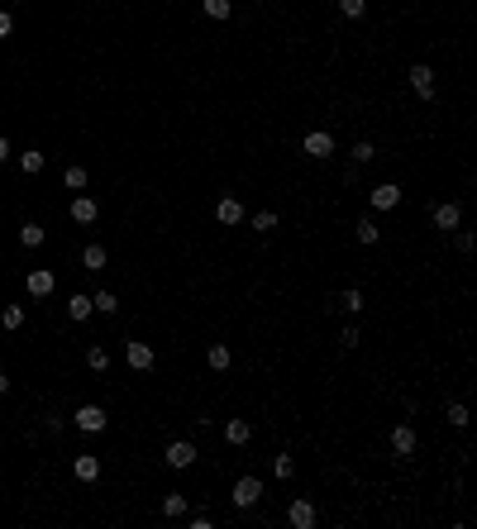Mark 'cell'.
I'll return each mask as SVG.
<instances>
[{
	"mask_svg": "<svg viewBox=\"0 0 477 529\" xmlns=\"http://www.w3.org/2000/svg\"><path fill=\"white\" fill-rule=\"evenodd\" d=\"M162 463H167V468H177V472H182V468H191V463H196V444H191V439H172V444H167V453H162Z\"/></svg>",
	"mask_w": 477,
	"mask_h": 529,
	"instance_id": "cell-1",
	"label": "cell"
},
{
	"mask_svg": "<svg viewBox=\"0 0 477 529\" xmlns=\"http://www.w3.org/2000/svg\"><path fill=\"white\" fill-rule=\"evenodd\" d=\"M301 153H306V158H329V153H334V133L311 129L306 138H301Z\"/></svg>",
	"mask_w": 477,
	"mask_h": 529,
	"instance_id": "cell-2",
	"label": "cell"
},
{
	"mask_svg": "<svg viewBox=\"0 0 477 529\" xmlns=\"http://www.w3.org/2000/svg\"><path fill=\"white\" fill-rule=\"evenodd\" d=\"M258 501H263V481H258V477H239L234 481V505L248 510V505H258Z\"/></svg>",
	"mask_w": 477,
	"mask_h": 529,
	"instance_id": "cell-3",
	"label": "cell"
},
{
	"mask_svg": "<svg viewBox=\"0 0 477 529\" xmlns=\"http://www.w3.org/2000/svg\"><path fill=\"white\" fill-rule=\"evenodd\" d=\"M124 358H129V368L134 372H153V363H158V353H153V344H124Z\"/></svg>",
	"mask_w": 477,
	"mask_h": 529,
	"instance_id": "cell-4",
	"label": "cell"
},
{
	"mask_svg": "<svg viewBox=\"0 0 477 529\" xmlns=\"http://www.w3.org/2000/svg\"><path fill=\"white\" fill-rule=\"evenodd\" d=\"M72 420H77V429L81 434H101V429H106V410H101V405H81L77 415H72Z\"/></svg>",
	"mask_w": 477,
	"mask_h": 529,
	"instance_id": "cell-5",
	"label": "cell"
},
{
	"mask_svg": "<svg viewBox=\"0 0 477 529\" xmlns=\"http://www.w3.org/2000/svg\"><path fill=\"white\" fill-rule=\"evenodd\" d=\"M287 520H292V529H311L315 525V505L306 501V496H296V501L287 505Z\"/></svg>",
	"mask_w": 477,
	"mask_h": 529,
	"instance_id": "cell-6",
	"label": "cell"
},
{
	"mask_svg": "<svg viewBox=\"0 0 477 529\" xmlns=\"http://www.w3.org/2000/svg\"><path fill=\"white\" fill-rule=\"evenodd\" d=\"M397 205H401V186L397 182L372 186V210H397Z\"/></svg>",
	"mask_w": 477,
	"mask_h": 529,
	"instance_id": "cell-7",
	"label": "cell"
},
{
	"mask_svg": "<svg viewBox=\"0 0 477 529\" xmlns=\"http://www.w3.org/2000/svg\"><path fill=\"white\" fill-rule=\"evenodd\" d=\"M411 91H415L420 101H429V96H434V72H429L425 62H415V67H411Z\"/></svg>",
	"mask_w": 477,
	"mask_h": 529,
	"instance_id": "cell-8",
	"label": "cell"
},
{
	"mask_svg": "<svg viewBox=\"0 0 477 529\" xmlns=\"http://www.w3.org/2000/svg\"><path fill=\"white\" fill-rule=\"evenodd\" d=\"M458 219H463V210H458L453 201H439V205H434V229L449 234V229H458Z\"/></svg>",
	"mask_w": 477,
	"mask_h": 529,
	"instance_id": "cell-9",
	"label": "cell"
},
{
	"mask_svg": "<svg viewBox=\"0 0 477 529\" xmlns=\"http://www.w3.org/2000/svg\"><path fill=\"white\" fill-rule=\"evenodd\" d=\"M29 296H34V300L53 296V272H48V267H34V272H29Z\"/></svg>",
	"mask_w": 477,
	"mask_h": 529,
	"instance_id": "cell-10",
	"label": "cell"
},
{
	"mask_svg": "<svg viewBox=\"0 0 477 529\" xmlns=\"http://www.w3.org/2000/svg\"><path fill=\"white\" fill-rule=\"evenodd\" d=\"M392 449H397V458H411L415 453V429L411 424H397L392 429Z\"/></svg>",
	"mask_w": 477,
	"mask_h": 529,
	"instance_id": "cell-11",
	"label": "cell"
},
{
	"mask_svg": "<svg viewBox=\"0 0 477 529\" xmlns=\"http://www.w3.org/2000/svg\"><path fill=\"white\" fill-rule=\"evenodd\" d=\"M72 472H77L81 481H96V477H101V458H96V453H77Z\"/></svg>",
	"mask_w": 477,
	"mask_h": 529,
	"instance_id": "cell-12",
	"label": "cell"
},
{
	"mask_svg": "<svg viewBox=\"0 0 477 529\" xmlns=\"http://www.w3.org/2000/svg\"><path fill=\"white\" fill-rule=\"evenodd\" d=\"M215 219H220V224H243V205H239L234 196H225V201L215 205Z\"/></svg>",
	"mask_w": 477,
	"mask_h": 529,
	"instance_id": "cell-13",
	"label": "cell"
},
{
	"mask_svg": "<svg viewBox=\"0 0 477 529\" xmlns=\"http://www.w3.org/2000/svg\"><path fill=\"white\" fill-rule=\"evenodd\" d=\"M67 315H72V319H91V315H96V305H91V296L72 291V296H67Z\"/></svg>",
	"mask_w": 477,
	"mask_h": 529,
	"instance_id": "cell-14",
	"label": "cell"
},
{
	"mask_svg": "<svg viewBox=\"0 0 477 529\" xmlns=\"http://www.w3.org/2000/svg\"><path fill=\"white\" fill-rule=\"evenodd\" d=\"M96 215H101V205H96L91 196H77V201H72V219H77V224H91Z\"/></svg>",
	"mask_w": 477,
	"mask_h": 529,
	"instance_id": "cell-15",
	"label": "cell"
},
{
	"mask_svg": "<svg viewBox=\"0 0 477 529\" xmlns=\"http://www.w3.org/2000/svg\"><path fill=\"white\" fill-rule=\"evenodd\" d=\"M81 267H86V272H101V267H106V243H86Z\"/></svg>",
	"mask_w": 477,
	"mask_h": 529,
	"instance_id": "cell-16",
	"label": "cell"
},
{
	"mask_svg": "<svg viewBox=\"0 0 477 529\" xmlns=\"http://www.w3.org/2000/svg\"><path fill=\"white\" fill-rule=\"evenodd\" d=\"M334 305H339L344 315H358V310H363V291H358V287H348V291H339V300H334Z\"/></svg>",
	"mask_w": 477,
	"mask_h": 529,
	"instance_id": "cell-17",
	"label": "cell"
},
{
	"mask_svg": "<svg viewBox=\"0 0 477 529\" xmlns=\"http://www.w3.org/2000/svg\"><path fill=\"white\" fill-rule=\"evenodd\" d=\"M248 434H253V424H248V420H229V424H225V439H229L234 449H239V444H248Z\"/></svg>",
	"mask_w": 477,
	"mask_h": 529,
	"instance_id": "cell-18",
	"label": "cell"
},
{
	"mask_svg": "<svg viewBox=\"0 0 477 529\" xmlns=\"http://www.w3.org/2000/svg\"><path fill=\"white\" fill-rule=\"evenodd\" d=\"M86 368H91V372H110V348L91 344V348H86Z\"/></svg>",
	"mask_w": 477,
	"mask_h": 529,
	"instance_id": "cell-19",
	"label": "cell"
},
{
	"mask_svg": "<svg viewBox=\"0 0 477 529\" xmlns=\"http://www.w3.org/2000/svg\"><path fill=\"white\" fill-rule=\"evenodd\" d=\"M162 515H167V520H182V515H186V496H182V491L162 496Z\"/></svg>",
	"mask_w": 477,
	"mask_h": 529,
	"instance_id": "cell-20",
	"label": "cell"
},
{
	"mask_svg": "<svg viewBox=\"0 0 477 529\" xmlns=\"http://www.w3.org/2000/svg\"><path fill=\"white\" fill-rule=\"evenodd\" d=\"M20 172H24V177H38V172H43V153H38V148L20 153Z\"/></svg>",
	"mask_w": 477,
	"mask_h": 529,
	"instance_id": "cell-21",
	"label": "cell"
},
{
	"mask_svg": "<svg viewBox=\"0 0 477 529\" xmlns=\"http://www.w3.org/2000/svg\"><path fill=\"white\" fill-rule=\"evenodd\" d=\"M229 358H234V353H229V344H211V353H206V363H211L215 372L229 368Z\"/></svg>",
	"mask_w": 477,
	"mask_h": 529,
	"instance_id": "cell-22",
	"label": "cell"
},
{
	"mask_svg": "<svg viewBox=\"0 0 477 529\" xmlns=\"http://www.w3.org/2000/svg\"><path fill=\"white\" fill-rule=\"evenodd\" d=\"M377 238H382V229H377V219H372V215H363V219H358V243H377Z\"/></svg>",
	"mask_w": 477,
	"mask_h": 529,
	"instance_id": "cell-23",
	"label": "cell"
},
{
	"mask_svg": "<svg viewBox=\"0 0 477 529\" xmlns=\"http://www.w3.org/2000/svg\"><path fill=\"white\" fill-rule=\"evenodd\" d=\"M20 243H24V248H38V243H43V224H34V219L20 224Z\"/></svg>",
	"mask_w": 477,
	"mask_h": 529,
	"instance_id": "cell-24",
	"label": "cell"
},
{
	"mask_svg": "<svg viewBox=\"0 0 477 529\" xmlns=\"http://www.w3.org/2000/svg\"><path fill=\"white\" fill-rule=\"evenodd\" d=\"M91 305H96L101 315H115V310H120V300H115V291H96V296H91Z\"/></svg>",
	"mask_w": 477,
	"mask_h": 529,
	"instance_id": "cell-25",
	"label": "cell"
},
{
	"mask_svg": "<svg viewBox=\"0 0 477 529\" xmlns=\"http://www.w3.org/2000/svg\"><path fill=\"white\" fill-rule=\"evenodd\" d=\"M201 10H206L211 20H229V10H234V5H229V0H201Z\"/></svg>",
	"mask_w": 477,
	"mask_h": 529,
	"instance_id": "cell-26",
	"label": "cell"
},
{
	"mask_svg": "<svg viewBox=\"0 0 477 529\" xmlns=\"http://www.w3.org/2000/svg\"><path fill=\"white\" fill-rule=\"evenodd\" d=\"M0 324H5V329H20V324H24V305H5V310H0Z\"/></svg>",
	"mask_w": 477,
	"mask_h": 529,
	"instance_id": "cell-27",
	"label": "cell"
},
{
	"mask_svg": "<svg viewBox=\"0 0 477 529\" xmlns=\"http://www.w3.org/2000/svg\"><path fill=\"white\" fill-rule=\"evenodd\" d=\"M62 186H67V191H81V186H86V167H67V172H62Z\"/></svg>",
	"mask_w": 477,
	"mask_h": 529,
	"instance_id": "cell-28",
	"label": "cell"
},
{
	"mask_svg": "<svg viewBox=\"0 0 477 529\" xmlns=\"http://www.w3.org/2000/svg\"><path fill=\"white\" fill-rule=\"evenodd\" d=\"M339 15H348V20H363V15H368V0H339Z\"/></svg>",
	"mask_w": 477,
	"mask_h": 529,
	"instance_id": "cell-29",
	"label": "cell"
},
{
	"mask_svg": "<svg viewBox=\"0 0 477 529\" xmlns=\"http://www.w3.org/2000/svg\"><path fill=\"white\" fill-rule=\"evenodd\" d=\"M253 229H258V234H272V229H277V215H272V210H258V215H253Z\"/></svg>",
	"mask_w": 477,
	"mask_h": 529,
	"instance_id": "cell-30",
	"label": "cell"
},
{
	"mask_svg": "<svg viewBox=\"0 0 477 529\" xmlns=\"http://www.w3.org/2000/svg\"><path fill=\"white\" fill-rule=\"evenodd\" d=\"M272 472L282 477V481H292V477H296V463H292V458H287V453H282V458L272 463Z\"/></svg>",
	"mask_w": 477,
	"mask_h": 529,
	"instance_id": "cell-31",
	"label": "cell"
},
{
	"mask_svg": "<svg viewBox=\"0 0 477 529\" xmlns=\"http://www.w3.org/2000/svg\"><path fill=\"white\" fill-rule=\"evenodd\" d=\"M449 424H453V429L468 424V405H463V400H453V405H449Z\"/></svg>",
	"mask_w": 477,
	"mask_h": 529,
	"instance_id": "cell-32",
	"label": "cell"
},
{
	"mask_svg": "<svg viewBox=\"0 0 477 529\" xmlns=\"http://www.w3.org/2000/svg\"><path fill=\"white\" fill-rule=\"evenodd\" d=\"M377 158V148L372 143H353V162H372Z\"/></svg>",
	"mask_w": 477,
	"mask_h": 529,
	"instance_id": "cell-33",
	"label": "cell"
},
{
	"mask_svg": "<svg viewBox=\"0 0 477 529\" xmlns=\"http://www.w3.org/2000/svg\"><path fill=\"white\" fill-rule=\"evenodd\" d=\"M358 339H363V334H358V329H353V324H348L344 334H339V344H344V348H358Z\"/></svg>",
	"mask_w": 477,
	"mask_h": 529,
	"instance_id": "cell-34",
	"label": "cell"
},
{
	"mask_svg": "<svg viewBox=\"0 0 477 529\" xmlns=\"http://www.w3.org/2000/svg\"><path fill=\"white\" fill-rule=\"evenodd\" d=\"M10 29H15V20H10V15L0 10V38H10Z\"/></svg>",
	"mask_w": 477,
	"mask_h": 529,
	"instance_id": "cell-35",
	"label": "cell"
},
{
	"mask_svg": "<svg viewBox=\"0 0 477 529\" xmlns=\"http://www.w3.org/2000/svg\"><path fill=\"white\" fill-rule=\"evenodd\" d=\"M5 158H10V143H5V138H0V162H5Z\"/></svg>",
	"mask_w": 477,
	"mask_h": 529,
	"instance_id": "cell-36",
	"label": "cell"
},
{
	"mask_svg": "<svg viewBox=\"0 0 477 529\" xmlns=\"http://www.w3.org/2000/svg\"><path fill=\"white\" fill-rule=\"evenodd\" d=\"M0 391H10V377H5V372H0Z\"/></svg>",
	"mask_w": 477,
	"mask_h": 529,
	"instance_id": "cell-37",
	"label": "cell"
}]
</instances>
